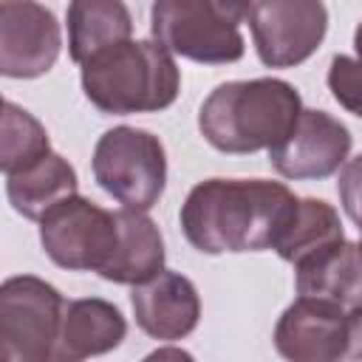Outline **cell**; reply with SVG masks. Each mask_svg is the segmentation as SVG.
I'll list each match as a JSON object with an SVG mask.
<instances>
[{
    "label": "cell",
    "instance_id": "15",
    "mask_svg": "<svg viewBox=\"0 0 362 362\" xmlns=\"http://www.w3.org/2000/svg\"><path fill=\"white\" fill-rule=\"evenodd\" d=\"M119 246L99 277L119 286H139L164 269V238L147 212L122 206L116 212Z\"/></svg>",
    "mask_w": 362,
    "mask_h": 362
},
{
    "label": "cell",
    "instance_id": "22",
    "mask_svg": "<svg viewBox=\"0 0 362 362\" xmlns=\"http://www.w3.org/2000/svg\"><path fill=\"white\" fill-rule=\"evenodd\" d=\"M348 356L362 359V305L348 311Z\"/></svg>",
    "mask_w": 362,
    "mask_h": 362
},
{
    "label": "cell",
    "instance_id": "20",
    "mask_svg": "<svg viewBox=\"0 0 362 362\" xmlns=\"http://www.w3.org/2000/svg\"><path fill=\"white\" fill-rule=\"evenodd\" d=\"M328 90L348 113L362 119V62L356 57L337 54L331 59V65H328Z\"/></svg>",
    "mask_w": 362,
    "mask_h": 362
},
{
    "label": "cell",
    "instance_id": "7",
    "mask_svg": "<svg viewBox=\"0 0 362 362\" xmlns=\"http://www.w3.org/2000/svg\"><path fill=\"white\" fill-rule=\"evenodd\" d=\"M40 243L54 266L99 274L119 246L116 212L102 209L90 198L68 195L40 221Z\"/></svg>",
    "mask_w": 362,
    "mask_h": 362
},
{
    "label": "cell",
    "instance_id": "1",
    "mask_svg": "<svg viewBox=\"0 0 362 362\" xmlns=\"http://www.w3.org/2000/svg\"><path fill=\"white\" fill-rule=\"evenodd\" d=\"M297 195L269 178H206L198 181L178 212L181 232L201 255L266 252L286 232Z\"/></svg>",
    "mask_w": 362,
    "mask_h": 362
},
{
    "label": "cell",
    "instance_id": "17",
    "mask_svg": "<svg viewBox=\"0 0 362 362\" xmlns=\"http://www.w3.org/2000/svg\"><path fill=\"white\" fill-rule=\"evenodd\" d=\"M76 170L54 150L25 170L6 175V198L11 209L28 221H42L48 209H54L68 195H76Z\"/></svg>",
    "mask_w": 362,
    "mask_h": 362
},
{
    "label": "cell",
    "instance_id": "11",
    "mask_svg": "<svg viewBox=\"0 0 362 362\" xmlns=\"http://www.w3.org/2000/svg\"><path fill=\"white\" fill-rule=\"evenodd\" d=\"M274 348L291 362H334L348 356V311L322 297L300 294L274 325Z\"/></svg>",
    "mask_w": 362,
    "mask_h": 362
},
{
    "label": "cell",
    "instance_id": "9",
    "mask_svg": "<svg viewBox=\"0 0 362 362\" xmlns=\"http://www.w3.org/2000/svg\"><path fill=\"white\" fill-rule=\"evenodd\" d=\"M351 144V130L339 119L303 107L288 136L269 147V164L288 181H320L348 161Z\"/></svg>",
    "mask_w": 362,
    "mask_h": 362
},
{
    "label": "cell",
    "instance_id": "5",
    "mask_svg": "<svg viewBox=\"0 0 362 362\" xmlns=\"http://www.w3.org/2000/svg\"><path fill=\"white\" fill-rule=\"evenodd\" d=\"M93 178L122 206L147 212L167 187V153L158 136L119 124L99 136L93 147Z\"/></svg>",
    "mask_w": 362,
    "mask_h": 362
},
{
    "label": "cell",
    "instance_id": "6",
    "mask_svg": "<svg viewBox=\"0 0 362 362\" xmlns=\"http://www.w3.org/2000/svg\"><path fill=\"white\" fill-rule=\"evenodd\" d=\"M65 300L34 274H14L0 286V356L6 362H54Z\"/></svg>",
    "mask_w": 362,
    "mask_h": 362
},
{
    "label": "cell",
    "instance_id": "10",
    "mask_svg": "<svg viewBox=\"0 0 362 362\" xmlns=\"http://www.w3.org/2000/svg\"><path fill=\"white\" fill-rule=\"evenodd\" d=\"M62 51V28L51 8L37 0L0 3V74L37 79L48 74Z\"/></svg>",
    "mask_w": 362,
    "mask_h": 362
},
{
    "label": "cell",
    "instance_id": "14",
    "mask_svg": "<svg viewBox=\"0 0 362 362\" xmlns=\"http://www.w3.org/2000/svg\"><path fill=\"white\" fill-rule=\"evenodd\" d=\"M294 288L305 297H322L345 311L362 305V243L339 240L294 266Z\"/></svg>",
    "mask_w": 362,
    "mask_h": 362
},
{
    "label": "cell",
    "instance_id": "3",
    "mask_svg": "<svg viewBox=\"0 0 362 362\" xmlns=\"http://www.w3.org/2000/svg\"><path fill=\"white\" fill-rule=\"evenodd\" d=\"M82 90L105 116L158 113L178 99L181 71L158 40H124L82 65Z\"/></svg>",
    "mask_w": 362,
    "mask_h": 362
},
{
    "label": "cell",
    "instance_id": "18",
    "mask_svg": "<svg viewBox=\"0 0 362 362\" xmlns=\"http://www.w3.org/2000/svg\"><path fill=\"white\" fill-rule=\"evenodd\" d=\"M339 240H345L339 212L322 198H300L274 252L280 255V260L297 266L300 260H305Z\"/></svg>",
    "mask_w": 362,
    "mask_h": 362
},
{
    "label": "cell",
    "instance_id": "16",
    "mask_svg": "<svg viewBox=\"0 0 362 362\" xmlns=\"http://www.w3.org/2000/svg\"><path fill=\"white\" fill-rule=\"evenodd\" d=\"M65 23L68 57L76 65L133 37V14L124 0H68Z\"/></svg>",
    "mask_w": 362,
    "mask_h": 362
},
{
    "label": "cell",
    "instance_id": "2",
    "mask_svg": "<svg viewBox=\"0 0 362 362\" xmlns=\"http://www.w3.org/2000/svg\"><path fill=\"white\" fill-rule=\"evenodd\" d=\"M303 99L286 79H235L218 85L198 110V130L221 153L249 156L288 136Z\"/></svg>",
    "mask_w": 362,
    "mask_h": 362
},
{
    "label": "cell",
    "instance_id": "19",
    "mask_svg": "<svg viewBox=\"0 0 362 362\" xmlns=\"http://www.w3.org/2000/svg\"><path fill=\"white\" fill-rule=\"evenodd\" d=\"M0 170L3 175L20 173L28 164L40 161L51 153V139L40 119H34L25 107L6 99L3 102V122H0Z\"/></svg>",
    "mask_w": 362,
    "mask_h": 362
},
{
    "label": "cell",
    "instance_id": "23",
    "mask_svg": "<svg viewBox=\"0 0 362 362\" xmlns=\"http://www.w3.org/2000/svg\"><path fill=\"white\" fill-rule=\"evenodd\" d=\"M354 51H356V59L362 62V23H359L356 31H354Z\"/></svg>",
    "mask_w": 362,
    "mask_h": 362
},
{
    "label": "cell",
    "instance_id": "8",
    "mask_svg": "<svg viewBox=\"0 0 362 362\" xmlns=\"http://www.w3.org/2000/svg\"><path fill=\"white\" fill-rule=\"evenodd\" d=\"M249 28L266 68H297L322 45L328 8L322 0H255Z\"/></svg>",
    "mask_w": 362,
    "mask_h": 362
},
{
    "label": "cell",
    "instance_id": "4",
    "mask_svg": "<svg viewBox=\"0 0 362 362\" xmlns=\"http://www.w3.org/2000/svg\"><path fill=\"white\" fill-rule=\"evenodd\" d=\"M255 0H153L150 31L173 54L201 62H238L246 51L240 23Z\"/></svg>",
    "mask_w": 362,
    "mask_h": 362
},
{
    "label": "cell",
    "instance_id": "12",
    "mask_svg": "<svg viewBox=\"0 0 362 362\" xmlns=\"http://www.w3.org/2000/svg\"><path fill=\"white\" fill-rule=\"evenodd\" d=\"M130 305L136 325L158 342H178L189 337L201 320L195 283L173 269H161L156 277L133 286Z\"/></svg>",
    "mask_w": 362,
    "mask_h": 362
},
{
    "label": "cell",
    "instance_id": "21",
    "mask_svg": "<svg viewBox=\"0 0 362 362\" xmlns=\"http://www.w3.org/2000/svg\"><path fill=\"white\" fill-rule=\"evenodd\" d=\"M337 192H339V204H342L345 215L362 232V153L342 164L339 181H337Z\"/></svg>",
    "mask_w": 362,
    "mask_h": 362
},
{
    "label": "cell",
    "instance_id": "13",
    "mask_svg": "<svg viewBox=\"0 0 362 362\" xmlns=\"http://www.w3.org/2000/svg\"><path fill=\"white\" fill-rule=\"evenodd\" d=\"M127 337V320L122 311L102 297L68 300L62 311L59 339L54 362H82L90 356L110 354Z\"/></svg>",
    "mask_w": 362,
    "mask_h": 362
}]
</instances>
